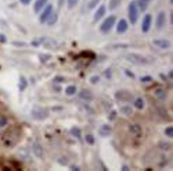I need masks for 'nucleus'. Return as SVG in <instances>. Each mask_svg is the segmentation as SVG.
I'll list each match as a JSON object with an SVG mask.
<instances>
[{
    "label": "nucleus",
    "instance_id": "f257e3e1",
    "mask_svg": "<svg viewBox=\"0 0 173 171\" xmlns=\"http://www.w3.org/2000/svg\"><path fill=\"white\" fill-rule=\"evenodd\" d=\"M21 138V128L20 127H13L10 130H7L3 135V143L8 148H13L18 143Z\"/></svg>",
    "mask_w": 173,
    "mask_h": 171
},
{
    "label": "nucleus",
    "instance_id": "f03ea898",
    "mask_svg": "<svg viewBox=\"0 0 173 171\" xmlns=\"http://www.w3.org/2000/svg\"><path fill=\"white\" fill-rule=\"evenodd\" d=\"M139 17H140V10L137 7L136 2H130L129 6H127V18H129V22L135 25L139 21Z\"/></svg>",
    "mask_w": 173,
    "mask_h": 171
},
{
    "label": "nucleus",
    "instance_id": "7ed1b4c3",
    "mask_svg": "<svg viewBox=\"0 0 173 171\" xmlns=\"http://www.w3.org/2000/svg\"><path fill=\"white\" fill-rule=\"evenodd\" d=\"M49 110L46 107H42V106H35L33 109L31 110V117L33 120H38V121H42V120H46L49 117Z\"/></svg>",
    "mask_w": 173,
    "mask_h": 171
},
{
    "label": "nucleus",
    "instance_id": "20e7f679",
    "mask_svg": "<svg viewBox=\"0 0 173 171\" xmlns=\"http://www.w3.org/2000/svg\"><path fill=\"white\" fill-rule=\"evenodd\" d=\"M126 60L133 64H141V65H147V64H151L153 60L148 59V57H144V56H140V55H135V53H130V55H126Z\"/></svg>",
    "mask_w": 173,
    "mask_h": 171
},
{
    "label": "nucleus",
    "instance_id": "39448f33",
    "mask_svg": "<svg viewBox=\"0 0 173 171\" xmlns=\"http://www.w3.org/2000/svg\"><path fill=\"white\" fill-rule=\"evenodd\" d=\"M115 24H116V17L115 16H108L107 18H104L103 22H101L100 31L103 32V34H108V32L115 26Z\"/></svg>",
    "mask_w": 173,
    "mask_h": 171
},
{
    "label": "nucleus",
    "instance_id": "423d86ee",
    "mask_svg": "<svg viewBox=\"0 0 173 171\" xmlns=\"http://www.w3.org/2000/svg\"><path fill=\"white\" fill-rule=\"evenodd\" d=\"M115 99L119 102H125V103H129L135 99V96L130 93L129 91H118L115 93Z\"/></svg>",
    "mask_w": 173,
    "mask_h": 171
},
{
    "label": "nucleus",
    "instance_id": "0eeeda50",
    "mask_svg": "<svg viewBox=\"0 0 173 171\" xmlns=\"http://www.w3.org/2000/svg\"><path fill=\"white\" fill-rule=\"evenodd\" d=\"M166 25V13L165 11H159L157 16V20H155V28L158 31H162Z\"/></svg>",
    "mask_w": 173,
    "mask_h": 171
},
{
    "label": "nucleus",
    "instance_id": "6e6552de",
    "mask_svg": "<svg viewBox=\"0 0 173 171\" xmlns=\"http://www.w3.org/2000/svg\"><path fill=\"white\" fill-rule=\"evenodd\" d=\"M53 10H54L53 4H46V6H44V8L42 10V14L39 16V21H40L42 24H46V21H47V18H49L50 14H51Z\"/></svg>",
    "mask_w": 173,
    "mask_h": 171
},
{
    "label": "nucleus",
    "instance_id": "1a4fd4ad",
    "mask_svg": "<svg viewBox=\"0 0 173 171\" xmlns=\"http://www.w3.org/2000/svg\"><path fill=\"white\" fill-rule=\"evenodd\" d=\"M153 45L157 47V49H161V50L171 49V42H169L168 39H154Z\"/></svg>",
    "mask_w": 173,
    "mask_h": 171
},
{
    "label": "nucleus",
    "instance_id": "9d476101",
    "mask_svg": "<svg viewBox=\"0 0 173 171\" xmlns=\"http://www.w3.org/2000/svg\"><path fill=\"white\" fill-rule=\"evenodd\" d=\"M151 25H153V16L151 14H145L144 18H143V22H141V31L144 34H147L151 29Z\"/></svg>",
    "mask_w": 173,
    "mask_h": 171
},
{
    "label": "nucleus",
    "instance_id": "9b49d317",
    "mask_svg": "<svg viewBox=\"0 0 173 171\" xmlns=\"http://www.w3.org/2000/svg\"><path fill=\"white\" fill-rule=\"evenodd\" d=\"M115 28H116V32H118V34H125V32L129 29V22H127L126 20H119V21H116Z\"/></svg>",
    "mask_w": 173,
    "mask_h": 171
},
{
    "label": "nucleus",
    "instance_id": "f8f14e48",
    "mask_svg": "<svg viewBox=\"0 0 173 171\" xmlns=\"http://www.w3.org/2000/svg\"><path fill=\"white\" fill-rule=\"evenodd\" d=\"M105 13H107V7H105L104 4H101L100 7L97 8L96 13H94L93 21H94V22H98L100 20H103V18H104V16H105Z\"/></svg>",
    "mask_w": 173,
    "mask_h": 171
},
{
    "label": "nucleus",
    "instance_id": "ddd939ff",
    "mask_svg": "<svg viewBox=\"0 0 173 171\" xmlns=\"http://www.w3.org/2000/svg\"><path fill=\"white\" fill-rule=\"evenodd\" d=\"M154 96H155L157 100L163 102V100H166V97H168V92H166V89H163V88H157L154 91Z\"/></svg>",
    "mask_w": 173,
    "mask_h": 171
},
{
    "label": "nucleus",
    "instance_id": "4468645a",
    "mask_svg": "<svg viewBox=\"0 0 173 171\" xmlns=\"http://www.w3.org/2000/svg\"><path fill=\"white\" fill-rule=\"evenodd\" d=\"M129 131H130V134L133 135V136H136V138H140L143 135V130H141V125L140 124H130L129 125Z\"/></svg>",
    "mask_w": 173,
    "mask_h": 171
},
{
    "label": "nucleus",
    "instance_id": "2eb2a0df",
    "mask_svg": "<svg viewBox=\"0 0 173 171\" xmlns=\"http://www.w3.org/2000/svg\"><path fill=\"white\" fill-rule=\"evenodd\" d=\"M98 134H100V136L103 138H107V136H111L112 134V128L109 124H104L100 127V130H98Z\"/></svg>",
    "mask_w": 173,
    "mask_h": 171
},
{
    "label": "nucleus",
    "instance_id": "dca6fc26",
    "mask_svg": "<svg viewBox=\"0 0 173 171\" xmlns=\"http://www.w3.org/2000/svg\"><path fill=\"white\" fill-rule=\"evenodd\" d=\"M79 97L85 102H91L94 96H93V92H90L89 89H82V91L79 92Z\"/></svg>",
    "mask_w": 173,
    "mask_h": 171
},
{
    "label": "nucleus",
    "instance_id": "f3484780",
    "mask_svg": "<svg viewBox=\"0 0 173 171\" xmlns=\"http://www.w3.org/2000/svg\"><path fill=\"white\" fill-rule=\"evenodd\" d=\"M47 3H49V0H36V2H35V4H33V11H35L36 14L40 13V11L43 10L44 6H46Z\"/></svg>",
    "mask_w": 173,
    "mask_h": 171
},
{
    "label": "nucleus",
    "instance_id": "a211bd4d",
    "mask_svg": "<svg viewBox=\"0 0 173 171\" xmlns=\"http://www.w3.org/2000/svg\"><path fill=\"white\" fill-rule=\"evenodd\" d=\"M57 21H58V13H57V11L53 10V11H51V14L49 16V18H47L46 24H47L49 26H53V25H55V24H57Z\"/></svg>",
    "mask_w": 173,
    "mask_h": 171
},
{
    "label": "nucleus",
    "instance_id": "6ab92c4d",
    "mask_svg": "<svg viewBox=\"0 0 173 171\" xmlns=\"http://www.w3.org/2000/svg\"><path fill=\"white\" fill-rule=\"evenodd\" d=\"M151 0H136V4L137 7H139L140 11H145L148 8V6H150Z\"/></svg>",
    "mask_w": 173,
    "mask_h": 171
},
{
    "label": "nucleus",
    "instance_id": "aec40b11",
    "mask_svg": "<svg viewBox=\"0 0 173 171\" xmlns=\"http://www.w3.org/2000/svg\"><path fill=\"white\" fill-rule=\"evenodd\" d=\"M33 153H35V156H38L39 159L43 157V148H42V145L39 142L33 143Z\"/></svg>",
    "mask_w": 173,
    "mask_h": 171
},
{
    "label": "nucleus",
    "instance_id": "412c9836",
    "mask_svg": "<svg viewBox=\"0 0 173 171\" xmlns=\"http://www.w3.org/2000/svg\"><path fill=\"white\" fill-rule=\"evenodd\" d=\"M123 116H127V117H130V116H133V107L132 106H129V104H125V106H122L121 107V110H119Z\"/></svg>",
    "mask_w": 173,
    "mask_h": 171
},
{
    "label": "nucleus",
    "instance_id": "4be33fe9",
    "mask_svg": "<svg viewBox=\"0 0 173 171\" xmlns=\"http://www.w3.org/2000/svg\"><path fill=\"white\" fill-rule=\"evenodd\" d=\"M133 100H135V107L137 110H143L145 107V100L143 97H135Z\"/></svg>",
    "mask_w": 173,
    "mask_h": 171
},
{
    "label": "nucleus",
    "instance_id": "5701e85b",
    "mask_svg": "<svg viewBox=\"0 0 173 171\" xmlns=\"http://www.w3.org/2000/svg\"><path fill=\"white\" fill-rule=\"evenodd\" d=\"M69 134L72 135V136H75L76 139H80V138H82V131H80V128H78V127H72V128H71Z\"/></svg>",
    "mask_w": 173,
    "mask_h": 171
},
{
    "label": "nucleus",
    "instance_id": "b1692460",
    "mask_svg": "<svg viewBox=\"0 0 173 171\" xmlns=\"http://www.w3.org/2000/svg\"><path fill=\"white\" fill-rule=\"evenodd\" d=\"M76 92H78V89H76L75 85H69L67 89H65V95L67 96H73Z\"/></svg>",
    "mask_w": 173,
    "mask_h": 171
},
{
    "label": "nucleus",
    "instance_id": "393cba45",
    "mask_svg": "<svg viewBox=\"0 0 173 171\" xmlns=\"http://www.w3.org/2000/svg\"><path fill=\"white\" fill-rule=\"evenodd\" d=\"M121 4V0H109V10H116Z\"/></svg>",
    "mask_w": 173,
    "mask_h": 171
},
{
    "label": "nucleus",
    "instance_id": "a878e982",
    "mask_svg": "<svg viewBox=\"0 0 173 171\" xmlns=\"http://www.w3.org/2000/svg\"><path fill=\"white\" fill-rule=\"evenodd\" d=\"M158 148L162 149V150H169L172 146H171V143H168V142H159L158 143Z\"/></svg>",
    "mask_w": 173,
    "mask_h": 171
},
{
    "label": "nucleus",
    "instance_id": "bb28decb",
    "mask_svg": "<svg viewBox=\"0 0 173 171\" xmlns=\"http://www.w3.org/2000/svg\"><path fill=\"white\" fill-rule=\"evenodd\" d=\"M78 3H79V0H67V7L69 8H75L78 6Z\"/></svg>",
    "mask_w": 173,
    "mask_h": 171
},
{
    "label": "nucleus",
    "instance_id": "cd10ccee",
    "mask_svg": "<svg viewBox=\"0 0 173 171\" xmlns=\"http://www.w3.org/2000/svg\"><path fill=\"white\" fill-rule=\"evenodd\" d=\"M85 139H86V143H87V145H94V143H96V139H94V136L93 135H86L85 136Z\"/></svg>",
    "mask_w": 173,
    "mask_h": 171
},
{
    "label": "nucleus",
    "instance_id": "c85d7f7f",
    "mask_svg": "<svg viewBox=\"0 0 173 171\" xmlns=\"http://www.w3.org/2000/svg\"><path fill=\"white\" fill-rule=\"evenodd\" d=\"M100 2H101V0H90V2H89V4H87V7L90 8V10H93L94 7H97V6L100 4Z\"/></svg>",
    "mask_w": 173,
    "mask_h": 171
},
{
    "label": "nucleus",
    "instance_id": "c756f323",
    "mask_svg": "<svg viewBox=\"0 0 173 171\" xmlns=\"http://www.w3.org/2000/svg\"><path fill=\"white\" fill-rule=\"evenodd\" d=\"M20 81H21V82H20V91H24V89L26 88V85H28V82H26V79L24 77H21Z\"/></svg>",
    "mask_w": 173,
    "mask_h": 171
},
{
    "label": "nucleus",
    "instance_id": "7c9ffc66",
    "mask_svg": "<svg viewBox=\"0 0 173 171\" xmlns=\"http://www.w3.org/2000/svg\"><path fill=\"white\" fill-rule=\"evenodd\" d=\"M165 135L168 138H172L173 136V127H172V125H169V127L165 128Z\"/></svg>",
    "mask_w": 173,
    "mask_h": 171
},
{
    "label": "nucleus",
    "instance_id": "2f4dec72",
    "mask_svg": "<svg viewBox=\"0 0 173 171\" xmlns=\"http://www.w3.org/2000/svg\"><path fill=\"white\" fill-rule=\"evenodd\" d=\"M140 81H141L143 83H150V82H153V77H150V75L141 77V78H140Z\"/></svg>",
    "mask_w": 173,
    "mask_h": 171
},
{
    "label": "nucleus",
    "instance_id": "473e14b6",
    "mask_svg": "<svg viewBox=\"0 0 173 171\" xmlns=\"http://www.w3.org/2000/svg\"><path fill=\"white\" fill-rule=\"evenodd\" d=\"M116 117H118V112H116V110H112V112L109 113L108 118H109V121H114V120H116Z\"/></svg>",
    "mask_w": 173,
    "mask_h": 171
},
{
    "label": "nucleus",
    "instance_id": "72a5a7b5",
    "mask_svg": "<svg viewBox=\"0 0 173 171\" xmlns=\"http://www.w3.org/2000/svg\"><path fill=\"white\" fill-rule=\"evenodd\" d=\"M98 81H100V77H98V75H91L90 77V83H93V85L98 83Z\"/></svg>",
    "mask_w": 173,
    "mask_h": 171
},
{
    "label": "nucleus",
    "instance_id": "f704fd0d",
    "mask_svg": "<svg viewBox=\"0 0 173 171\" xmlns=\"http://www.w3.org/2000/svg\"><path fill=\"white\" fill-rule=\"evenodd\" d=\"M6 124H7V118H6V117H2V118H0V130H2Z\"/></svg>",
    "mask_w": 173,
    "mask_h": 171
},
{
    "label": "nucleus",
    "instance_id": "c9c22d12",
    "mask_svg": "<svg viewBox=\"0 0 173 171\" xmlns=\"http://www.w3.org/2000/svg\"><path fill=\"white\" fill-rule=\"evenodd\" d=\"M47 60H50V56L49 55H40V61L42 63H46Z\"/></svg>",
    "mask_w": 173,
    "mask_h": 171
},
{
    "label": "nucleus",
    "instance_id": "e433bc0d",
    "mask_svg": "<svg viewBox=\"0 0 173 171\" xmlns=\"http://www.w3.org/2000/svg\"><path fill=\"white\" fill-rule=\"evenodd\" d=\"M7 42V38H6V35L0 34V43H6Z\"/></svg>",
    "mask_w": 173,
    "mask_h": 171
},
{
    "label": "nucleus",
    "instance_id": "4c0bfd02",
    "mask_svg": "<svg viewBox=\"0 0 173 171\" xmlns=\"http://www.w3.org/2000/svg\"><path fill=\"white\" fill-rule=\"evenodd\" d=\"M69 169L73 170V171H80V167H79V166H75V164H71Z\"/></svg>",
    "mask_w": 173,
    "mask_h": 171
},
{
    "label": "nucleus",
    "instance_id": "58836bf2",
    "mask_svg": "<svg viewBox=\"0 0 173 171\" xmlns=\"http://www.w3.org/2000/svg\"><path fill=\"white\" fill-rule=\"evenodd\" d=\"M31 2H32V0H20V3H21V4H24V6L31 4Z\"/></svg>",
    "mask_w": 173,
    "mask_h": 171
},
{
    "label": "nucleus",
    "instance_id": "ea45409f",
    "mask_svg": "<svg viewBox=\"0 0 173 171\" xmlns=\"http://www.w3.org/2000/svg\"><path fill=\"white\" fill-rule=\"evenodd\" d=\"M114 47H116V49H121V47H127V45H115Z\"/></svg>",
    "mask_w": 173,
    "mask_h": 171
},
{
    "label": "nucleus",
    "instance_id": "a19ab883",
    "mask_svg": "<svg viewBox=\"0 0 173 171\" xmlns=\"http://www.w3.org/2000/svg\"><path fill=\"white\" fill-rule=\"evenodd\" d=\"M62 81H64V78H62V77H57V78H55V82H62Z\"/></svg>",
    "mask_w": 173,
    "mask_h": 171
},
{
    "label": "nucleus",
    "instance_id": "79ce46f5",
    "mask_svg": "<svg viewBox=\"0 0 173 171\" xmlns=\"http://www.w3.org/2000/svg\"><path fill=\"white\" fill-rule=\"evenodd\" d=\"M58 163H61V164H67V161H65V160H64V157H62L61 160H58Z\"/></svg>",
    "mask_w": 173,
    "mask_h": 171
},
{
    "label": "nucleus",
    "instance_id": "37998d69",
    "mask_svg": "<svg viewBox=\"0 0 173 171\" xmlns=\"http://www.w3.org/2000/svg\"><path fill=\"white\" fill-rule=\"evenodd\" d=\"M168 77L171 78V81H172V77H173V73H172V70H171V71H169V73H168Z\"/></svg>",
    "mask_w": 173,
    "mask_h": 171
},
{
    "label": "nucleus",
    "instance_id": "c03bdc74",
    "mask_svg": "<svg viewBox=\"0 0 173 171\" xmlns=\"http://www.w3.org/2000/svg\"><path fill=\"white\" fill-rule=\"evenodd\" d=\"M122 170H123V171H129V167H127V166H122Z\"/></svg>",
    "mask_w": 173,
    "mask_h": 171
},
{
    "label": "nucleus",
    "instance_id": "a18cd8bd",
    "mask_svg": "<svg viewBox=\"0 0 173 171\" xmlns=\"http://www.w3.org/2000/svg\"><path fill=\"white\" fill-rule=\"evenodd\" d=\"M109 77H111V71L108 70V71H107V78H109Z\"/></svg>",
    "mask_w": 173,
    "mask_h": 171
}]
</instances>
